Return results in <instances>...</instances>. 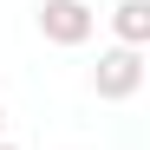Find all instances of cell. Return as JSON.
Here are the masks:
<instances>
[{"mask_svg":"<svg viewBox=\"0 0 150 150\" xmlns=\"http://www.w3.org/2000/svg\"><path fill=\"white\" fill-rule=\"evenodd\" d=\"M91 91L105 98V105H124V98L144 91V52H131V46H111V52H98L91 65Z\"/></svg>","mask_w":150,"mask_h":150,"instance_id":"cell-1","label":"cell"},{"mask_svg":"<svg viewBox=\"0 0 150 150\" xmlns=\"http://www.w3.org/2000/svg\"><path fill=\"white\" fill-rule=\"evenodd\" d=\"M39 33H46V46H85L98 33V13L85 0H39Z\"/></svg>","mask_w":150,"mask_h":150,"instance_id":"cell-2","label":"cell"},{"mask_svg":"<svg viewBox=\"0 0 150 150\" xmlns=\"http://www.w3.org/2000/svg\"><path fill=\"white\" fill-rule=\"evenodd\" d=\"M111 33H117V46L144 52L150 46V0H117L111 7Z\"/></svg>","mask_w":150,"mask_h":150,"instance_id":"cell-3","label":"cell"},{"mask_svg":"<svg viewBox=\"0 0 150 150\" xmlns=\"http://www.w3.org/2000/svg\"><path fill=\"white\" fill-rule=\"evenodd\" d=\"M0 131H7V111H0Z\"/></svg>","mask_w":150,"mask_h":150,"instance_id":"cell-4","label":"cell"},{"mask_svg":"<svg viewBox=\"0 0 150 150\" xmlns=\"http://www.w3.org/2000/svg\"><path fill=\"white\" fill-rule=\"evenodd\" d=\"M0 150H13V144H7V137H0Z\"/></svg>","mask_w":150,"mask_h":150,"instance_id":"cell-5","label":"cell"}]
</instances>
